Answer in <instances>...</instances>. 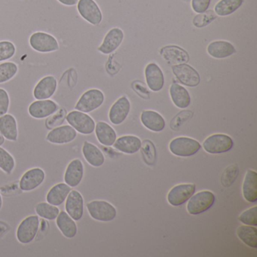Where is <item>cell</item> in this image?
<instances>
[{"mask_svg":"<svg viewBox=\"0 0 257 257\" xmlns=\"http://www.w3.org/2000/svg\"><path fill=\"white\" fill-rule=\"evenodd\" d=\"M214 194L210 191H201L188 200L186 210L191 215H198L207 211L215 203Z\"/></svg>","mask_w":257,"mask_h":257,"instance_id":"6da1fadb","label":"cell"},{"mask_svg":"<svg viewBox=\"0 0 257 257\" xmlns=\"http://www.w3.org/2000/svg\"><path fill=\"white\" fill-rule=\"evenodd\" d=\"M31 47L40 53H51L59 50L58 40L52 34L46 32H35L29 39Z\"/></svg>","mask_w":257,"mask_h":257,"instance_id":"7a4b0ae2","label":"cell"},{"mask_svg":"<svg viewBox=\"0 0 257 257\" xmlns=\"http://www.w3.org/2000/svg\"><path fill=\"white\" fill-rule=\"evenodd\" d=\"M199 142L186 137H180L171 141L169 150L173 155L179 157H190L201 150Z\"/></svg>","mask_w":257,"mask_h":257,"instance_id":"3957f363","label":"cell"},{"mask_svg":"<svg viewBox=\"0 0 257 257\" xmlns=\"http://www.w3.org/2000/svg\"><path fill=\"white\" fill-rule=\"evenodd\" d=\"M66 119L68 124L81 135H91L95 129L94 120L88 114L80 111H71L67 114Z\"/></svg>","mask_w":257,"mask_h":257,"instance_id":"277c9868","label":"cell"},{"mask_svg":"<svg viewBox=\"0 0 257 257\" xmlns=\"http://www.w3.org/2000/svg\"><path fill=\"white\" fill-rule=\"evenodd\" d=\"M104 102V94L99 89H90L85 91L75 106L76 110L89 113L98 109Z\"/></svg>","mask_w":257,"mask_h":257,"instance_id":"5b68a950","label":"cell"},{"mask_svg":"<svg viewBox=\"0 0 257 257\" xmlns=\"http://www.w3.org/2000/svg\"><path fill=\"white\" fill-rule=\"evenodd\" d=\"M86 207L91 218L100 222H110L116 216V209L107 201H92Z\"/></svg>","mask_w":257,"mask_h":257,"instance_id":"8992f818","label":"cell"},{"mask_svg":"<svg viewBox=\"0 0 257 257\" xmlns=\"http://www.w3.org/2000/svg\"><path fill=\"white\" fill-rule=\"evenodd\" d=\"M40 222L39 216L34 215L25 218L18 227L16 231L18 240L24 244L31 243L40 229Z\"/></svg>","mask_w":257,"mask_h":257,"instance_id":"52a82bcc","label":"cell"},{"mask_svg":"<svg viewBox=\"0 0 257 257\" xmlns=\"http://www.w3.org/2000/svg\"><path fill=\"white\" fill-rule=\"evenodd\" d=\"M234 141L229 136L223 134H216L208 137L203 143V148L210 154L226 153L233 148Z\"/></svg>","mask_w":257,"mask_h":257,"instance_id":"ba28073f","label":"cell"},{"mask_svg":"<svg viewBox=\"0 0 257 257\" xmlns=\"http://www.w3.org/2000/svg\"><path fill=\"white\" fill-rule=\"evenodd\" d=\"M77 10L84 20L94 26L100 25L103 20L101 10L94 0H79Z\"/></svg>","mask_w":257,"mask_h":257,"instance_id":"9c48e42d","label":"cell"},{"mask_svg":"<svg viewBox=\"0 0 257 257\" xmlns=\"http://www.w3.org/2000/svg\"><path fill=\"white\" fill-rule=\"evenodd\" d=\"M173 73L179 82L188 87L198 86L201 82L199 73L187 64H178L172 67Z\"/></svg>","mask_w":257,"mask_h":257,"instance_id":"30bf717a","label":"cell"},{"mask_svg":"<svg viewBox=\"0 0 257 257\" xmlns=\"http://www.w3.org/2000/svg\"><path fill=\"white\" fill-rule=\"evenodd\" d=\"M195 189L196 186L192 183L177 185L168 192V203L174 207L182 205L194 195Z\"/></svg>","mask_w":257,"mask_h":257,"instance_id":"8fae6325","label":"cell"},{"mask_svg":"<svg viewBox=\"0 0 257 257\" xmlns=\"http://www.w3.org/2000/svg\"><path fill=\"white\" fill-rule=\"evenodd\" d=\"M58 110V105L50 99L37 100L28 108V112L33 118L43 119L55 114Z\"/></svg>","mask_w":257,"mask_h":257,"instance_id":"7c38bea8","label":"cell"},{"mask_svg":"<svg viewBox=\"0 0 257 257\" xmlns=\"http://www.w3.org/2000/svg\"><path fill=\"white\" fill-rule=\"evenodd\" d=\"M46 178V174L40 168H31L21 178L19 186L24 192H31L41 186Z\"/></svg>","mask_w":257,"mask_h":257,"instance_id":"4fadbf2b","label":"cell"},{"mask_svg":"<svg viewBox=\"0 0 257 257\" xmlns=\"http://www.w3.org/2000/svg\"><path fill=\"white\" fill-rule=\"evenodd\" d=\"M76 137L77 132L69 124L52 129L46 136V141L51 144L63 145L73 142Z\"/></svg>","mask_w":257,"mask_h":257,"instance_id":"5bb4252c","label":"cell"},{"mask_svg":"<svg viewBox=\"0 0 257 257\" xmlns=\"http://www.w3.org/2000/svg\"><path fill=\"white\" fill-rule=\"evenodd\" d=\"M58 88V81L53 76H47L39 81L34 89V97L37 100H47L53 97Z\"/></svg>","mask_w":257,"mask_h":257,"instance_id":"9a60e30c","label":"cell"},{"mask_svg":"<svg viewBox=\"0 0 257 257\" xmlns=\"http://www.w3.org/2000/svg\"><path fill=\"white\" fill-rule=\"evenodd\" d=\"M66 212L74 219L79 221L84 213V199L82 194L76 190H71L66 199Z\"/></svg>","mask_w":257,"mask_h":257,"instance_id":"2e32d148","label":"cell"},{"mask_svg":"<svg viewBox=\"0 0 257 257\" xmlns=\"http://www.w3.org/2000/svg\"><path fill=\"white\" fill-rule=\"evenodd\" d=\"M130 110L131 103L128 99L126 97H120L109 109V121L115 125L121 124L127 118Z\"/></svg>","mask_w":257,"mask_h":257,"instance_id":"e0dca14e","label":"cell"},{"mask_svg":"<svg viewBox=\"0 0 257 257\" xmlns=\"http://www.w3.org/2000/svg\"><path fill=\"white\" fill-rule=\"evenodd\" d=\"M124 40V33L120 28L111 29L105 36L103 43L98 48V51L104 55H109L115 52Z\"/></svg>","mask_w":257,"mask_h":257,"instance_id":"ac0fdd59","label":"cell"},{"mask_svg":"<svg viewBox=\"0 0 257 257\" xmlns=\"http://www.w3.org/2000/svg\"><path fill=\"white\" fill-rule=\"evenodd\" d=\"M147 85L151 91L157 92L163 88L165 77L160 67L154 63L149 64L145 69Z\"/></svg>","mask_w":257,"mask_h":257,"instance_id":"d6986e66","label":"cell"},{"mask_svg":"<svg viewBox=\"0 0 257 257\" xmlns=\"http://www.w3.org/2000/svg\"><path fill=\"white\" fill-rule=\"evenodd\" d=\"M84 176V165L79 159H73L69 163L65 174L64 182L71 188L76 187L80 184Z\"/></svg>","mask_w":257,"mask_h":257,"instance_id":"ffe728a7","label":"cell"},{"mask_svg":"<svg viewBox=\"0 0 257 257\" xmlns=\"http://www.w3.org/2000/svg\"><path fill=\"white\" fill-rule=\"evenodd\" d=\"M160 55L168 64L173 66L186 64L189 61V54L179 46H165L161 49Z\"/></svg>","mask_w":257,"mask_h":257,"instance_id":"44dd1931","label":"cell"},{"mask_svg":"<svg viewBox=\"0 0 257 257\" xmlns=\"http://www.w3.org/2000/svg\"><path fill=\"white\" fill-rule=\"evenodd\" d=\"M243 198L248 202L255 203L257 201V173L253 170H248L243 179L242 186Z\"/></svg>","mask_w":257,"mask_h":257,"instance_id":"7402d4cb","label":"cell"},{"mask_svg":"<svg viewBox=\"0 0 257 257\" xmlns=\"http://www.w3.org/2000/svg\"><path fill=\"white\" fill-rule=\"evenodd\" d=\"M113 147L115 150L121 153L134 154L141 150L142 147V141L138 137L127 135L115 140Z\"/></svg>","mask_w":257,"mask_h":257,"instance_id":"603a6c76","label":"cell"},{"mask_svg":"<svg viewBox=\"0 0 257 257\" xmlns=\"http://www.w3.org/2000/svg\"><path fill=\"white\" fill-rule=\"evenodd\" d=\"M0 133L8 141H17L19 138L17 120L11 114L7 113L0 116Z\"/></svg>","mask_w":257,"mask_h":257,"instance_id":"cb8c5ba5","label":"cell"},{"mask_svg":"<svg viewBox=\"0 0 257 257\" xmlns=\"http://www.w3.org/2000/svg\"><path fill=\"white\" fill-rule=\"evenodd\" d=\"M207 52L212 58L216 59L228 58L236 52L235 48L227 41H214L207 46Z\"/></svg>","mask_w":257,"mask_h":257,"instance_id":"d4e9b609","label":"cell"},{"mask_svg":"<svg viewBox=\"0 0 257 257\" xmlns=\"http://www.w3.org/2000/svg\"><path fill=\"white\" fill-rule=\"evenodd\" d=\"M56 224L64 237L67 238L76 237L78 231L77 225L67 212H60L56 218Z\"/></svg>","mask_w":257,"mask_h":257,"instance_id":"484cf974","label":"cell"},{"mask_svg":"<svg viewBox=\"0 0 257 257\" xmlns=\"http://www.w3.org/2000/svg\"><path fill=\"white\" fill-rule=\"evenodd\" d=\"M141 120L144 127L152 132H160L165 127V119L156 111H144L141 113Z\"/></svg>","mask_w":257,"mask_h":257,"instance_id":"4316f807","label":"cell"},{"mask_svg":"<svg viewBox=\"0 0 257 257\" xmlns=\"http://www.w3.org/2000/svg\"><path fill=\"white\" fill-rule=\"evenodd\" d=\"M82 154L86 162L94 168H99L104 164L105 157L101 150L91 143H84Z\"/></svg>","mask_w":257,"mask_h":257,"instance_id":"83f0119b","label":"cell"},{"mask_svg":"<svg viewBox=\"0 0 257 257\" xmlns=\"http://www.w3.org/2000/svg\"><path fill=\"white\" fill-rule=\"evenodd\" d=\"M71 191V187L67 183H61L51 188L46 195V201L52 205H61L67 199L69 193Z\"/></svg>","mask_w":257,"mask_h":257,"instance_id":"f1b7e54d","label":"cell"},{"mask_svg":"<svg viewBox=\"0 0 257 257\" xmlns=\"http://www.w3.org/2000/svg\"><path fill=\"white\" fill-rule=\"evenodd\" d=\"M170 96L173 103L180 109H186L191 104L189 91L177 83H173L170 87Z\"/></svg>","mask_w":257,"mask_h":257,"instance_id":"f546056e","label":"cell"},{"mask_svg":"<svg viewBox=\"0 0 257 257\" xmlns=\"http://www.w3.org/2000/svg\"><path fill=\"white\" fill-rule=\"evenodd\" d=\"M95 134L97 141L102 145L111 147L116 140L115 130L104 121H98L95 125Z\"/></svg>","mask_w":257,"mask_h":257,"instance_id":"4dcf8cb0","label":"cell"},{"mask_svg":"<svg viewBox=\"0 0 257 257\" xmlns=\"http://www.w3.org/2000/svg\"><path fill=\"white\" fill-rule=\"evenodd\" d=\"M237 235L249 247H257V229L255 226L243 225L237 228Z\"/></svg>","mask_w":257,"mask_h":257,"instance_id":"1f68e13d","label":"cell"},{"mask_svg":"<svg viewBox=\"0 0 257 257\" xmlns=\"http://www.w3.org/2000/svg\"><path fill=\"white\" fill-rule=\"evenodd\" d=\"M243 3V0H219L214 7L215 14L221 17L230 16L237 11Z\"/></svg>","mask_w":257,"mask_h":257,"instance_id":"d6a6232c","label":"cell"},{"mask_svg":"<svg viewBox=\"0 0 257 257\" xmlns=\"http://www.w3.org/2000/svg\"><path fill=\"white\" fill-rule=\"evenodd\" d=\"M35 210L37 216L47 220H55L60 213L59 208L57 206L48 202L39 203L36 206Z\"/></svg>","mask_w":257,"mask_h":257,"instance_id":"836d02e7","label":"cell"},{"mask_svg":"<svg viewBox=\"0 0 257 257\" xmlns=\"http://www.w3.org/2000/svg\"><path fill=\"white\" fill-rule=\"evenodd\" d=\"M19 71L16 63L9 61L0 64V84L6 83L13 79Z\"/></svg>","mask_w":257,"mask_h":257,"instance_id":"e575fe53","label":"cell"},{"mask_svg":"<svg viewBox=\"0 0 257 257\" xmlns=\"http://www.w3.org/2000/svg\"><path fill=\"white\" fill-rule=\"evenodd\" d=\"M16 166L13 156L5 149L0 147V169L7 174H10Z\"/></svg>","mask_w":257,"mask_h":257,"instance_id":"d590c367","label":"cell"},{"mask_svg":"<svg viewBox=\"0 0 257 257\" xmlns=\"http://www.w3.org/2000/svg\"><path fill=\"white\" fill-rule=\"evenodd\" d=\"M239 174L238 167L237 165H230L224 171L221 177V183L225 188L230 187L237 179Z\"/></svg>","mask_w":257,"mask_h":257,"instance_id":"8d00e7d4","label":"cell"},{"mask_svg":"<svg viewBox=\"0 0 257 257\" xmlns=\"http://www.w3.org/2000/svg\"><path fill=\"white\" fill-rule=\"evenodd\" d=\"M16 47L10 41H0V62L8 61L15 56Z\"/></svg>","mask_w":257,"mask_h":257,"instance_id":"74e56055","label":"cell"},{"mask_svg":"<svg viewBox=\"0 0 257 257\" xmlns=\"http://www.w3.org/2000/svg\"><path fill=\"white\" fill-rule=\"evenodd\" d=\"M239 221L244 225H252V226H256L257 225V207H251L248 210L243 211L241 214L239 216Z\"/></svg>","mask_w":257,"mask_h":257,"instance_id":"f35d334b","label":"cell"},{"mask_svg":"<svg viewBox=\"0 0 257 257\" xmlns=\"http://www.w3.org/2000/svg\"><path fill=\"white\" fill-rule=\"evenodd\" d=\"M216 18V15L213 11H206L205 13L198 14L194 18V26L198 28H204L211 23Z\"/></svg>","mask_w":257,"mask_h":257,"instance_id":"ab89813d","label":"cell"},{"mask_svg":"<svg viewBox=\"0 0 257 257\" xmlns=\"http://www.w3.org/2000/svg\"><path fill=\"white\" fill-rule=\"evenodd\" d=\"M142 153L144 154L147 164L153 165L156 159V148L153 143L150 141H145L142 148Z\"/></svg>","mask_w":257,"mask_h":257,"instance_id":"60d3db41","label":"cell"},{"mask_svg":"<svg viewBox=\"0 0 257 257\" xmlns=\"http://www.w3.org/2000/svg\"><path fill=\"white\" fill-rule=\"evenodd\" d=\"M192 115H193V113L190 112V111H183V112H180V113L171 121V129H173V130H177L185 121L192 118Z\"/></svg>","mask_w":257,"mask_h":257,"instance_id":"b9f144b4","label":"cell"},{"mask_svg":"<svg viewBox=\"0 0 257 257\" xmlns=\"http://www.w3.org/2000/svg\"><path fill=\"white\" fill-rule=\"evenodd\" d=\"M10 105V98L8 92L4 88H0V116L8 112Z\"/></svg>","mask_w":257,"mask_h":257,"instance_id":"7bdbcfd3","label":"cell"},{"mask_svg":"<svg viewBox=\"0 0 257 257\" xmlns=\"http://www.w3.org/2000/svg\"><path fill=\"white\" fill-rule=\"evenodd\" d=\"M211 0H192V8L198 14L205 13L210 7Z\"/></svg>","mask_w":257,"mask_h":257,"instance_id":"ee69618b","label":"cell"},{"mask_svg":"<svg viewBox=\"0 0 257 257\" xmlns=\"http://www.w3.org/2000/svg\"><path fill=\"white\" fill-rule=\"evenodd\" d=\"M133 88L135 90V91L138 92V94H139L140 92H142V97H148V91H147V88L144 87V84H143V85H137L136 86L134 85Z\"/></svg>","mask_w":257,"mask_h":257,"instance_id":"f6af8a7d","label":"cell"},{"mask_svg":"<svg viewBox=\"0 0 257 257\" xmlns=\"http://www.w3.org/2000/svg\"><path fill=\"white\" fill-rule=\"evenodd\" d=\"M60 4L66 7H74L77 5L79 0H58Z\"/></svg>","mask_w":257,"mask_h":257,"instance_id":"bcb514c9","label":"cell"},{"mask_svg":"<svg viewBox=\"0 0 257 257\" xmlns=\"http://www.w3.org/2000/svg\"><path fill=\"white\" fill-rule=\"evenodd\" d=\"M5 143V138L3 136L2 134L0 133V147Z\"/></svg>","mask_w":257,"mask_h":257,"instance_id":"7dc6e473","label":"cell"},{"mask_svg":"<svg viewBox=\"0 0 257 257\" xmlns=\"http://www.w3.org/2000/svg\"><path fill=\"white\" fill-rule=\"evenodd\" d=\"M3 207V198L2 195H1V193H0V210Z\"/></svg>","mask_w":257,"mask_h":257,"instance_id":"c3c4849f","label":"cell"}]
</instances>
